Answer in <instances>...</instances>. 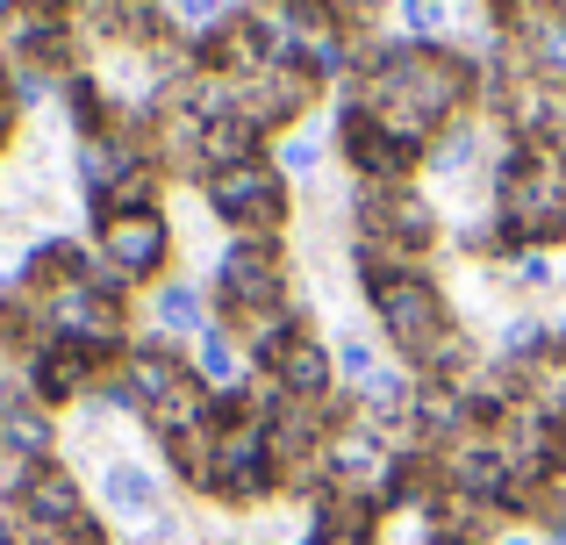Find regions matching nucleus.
<instances>
[{"label": "nucleus", "mask_w": 566, "mask_h": 545, "mask_svg": "<svg viewBox=\"0 0 566 545\" xmlns=\"http://www.w3.org/2000/svg\"><path fill=\"white\" fill-rule=\"evenodd\" d=\"M201 209L216 216L230 238H259V244H287L294 216H302V195H294V180L273 166V158H259V166H237V172H216V180L201 187Z\"/></svg>", "instance_id": "2"}, {"label": "nucleus", "mask_w": 566, "mask_h": 545, "mask_svg": "<svg viewBox=\"0 0 566 545\" xmlns=\"http://www.w3.org/2000/svg\"><path fill=\"white\" fill-rule=\"evenodd\" d=\"M0 545H22V524H14V510H0Z\"/></svg>", "instance_id": "11"}, {"label": "nucleus", "mask_w": 566, "mask_h": 545, "mask_svg": "<svg viewBox=\"0 0 566 545\" xmlns=\"http://www.w3.org/2000/svg\"><path fill=\"white\" fill-rule=\"evenodd\" d=\"M94 489H101V503H108V517H123L129 538H137L144 524L166 517V481H158L144 460H129V452H108V460H101Z\"/></svg>", "instance_id": "5"}, {"label": "nucleus", "mask_w": 566, "mask_h": 545, "mask_svg": "<svg viewBox=\"0 0 566 545\" xmlns=\"http://www.w3.org/2000/svg\"><path fill=\"white\" fill-rule=\"evenodd\" d=\"M144 323H151L158 337H172V345H193V337L216 323V308H208V287H193V280L172 273L144 294Z\"/></svg>", "instance_id": "7"}, {"label": "nucleus", "mask_w": 566, "mask_h": 545, "mask_svg": "<svg viewBox=\"0 0 566 545\" xmlns=\"http://www.w3.org/2000/svg\"><path fill=\"white\" fill-rule=\"evenodd\" d=\"M251 374L265 380V388H280L287 402H331L337 395V359H331V337L302 316H287L280 331H265L259 345H251Z\"/></svg>", "instance_id": "3"}, {"label": "nucleus", "mask_w": 566, "mask_h": 545, "mask_svg": "<svg viewBox=\"0 0 566 545\" xmlns=\"http://www.w3.org/2000/svg\"><path fill=\"white\" fill-rule=\"evenodd\" d=\"M323 101H331V86H323L316 72L302 65V57H294V65H265V72H251V80L237 86V108H244V115H251V123H259L273 144L316 123Z\"/></svg>", "instance_id": "4"}, {"label": "nucleus", "mask_w": 566, "mask_h": 545, "mask_svg": "<svg viewBox=\"0 0 566 545\" xmlns=\"http://www.w3.org/2000/svg\"><path fill=\"white\" fill-rule=\"evenodd\" d=\"M423 545H467V538H430V532H423Z\"/></svg>", "instance_id": "13"}, {"label": "nucleus", "mask_w": 566, "mask_h": 545, "mask_svg": "<svg viewBox=\"0 0 566 545\" xmlns=\"http://www.w3.org/2000/svg\"><path fill=\"white\" fill-rule=\"evenodd\" d=\"M187 359H193V374H201V388H208V395H230V388H244V380H251V352H244V337L222 331V323H208V331L193 337Z\"/></svg>", "instance_id": "8"}, {"label": "nucleus", "mask_w": 566, "mask_h": 545, "mask_svg": "<svg viewBox=\"0 0 566 545\" xmlns=\"http://www.w3.org/2000/svg\"><path fill=\"white\" fill-rule=\"evenodd\" d=\"M22 545H115V524L101 510H86V517L57 524V532H22Z\"/></svg>", "instance_id": "10"}, {"label": "nucleus", "mask_w": 566, "mask_h": 545, "mask_svg": "<svg viewBox=\"0 0 566 545\" xmlns=\"http://www.w3.org/2000/svg\"><path fill=\"white\" fill-rule=\"evenodd\" d=\"M94 223V259L123 280L129 294L137 287H158V280H172V252H180V230H172V209L166 201H129V209H101L86 216Z\"/></svg>", "instance_id": "1"}, {"label": "nucleus", "mask_w": 566, "mask_h": 545, "mask_svg": "<svg viewBox=\"0 0 566 545\" xmlns=\"http://www.w3.org/2000/svg\"><path fill=\"white\" fill-rule=\"evenodd\" d=\"M331 158H337V151H331V129H316V123H308V129H294V137H280V144H273V166L287 172L294 187H302V180H316V172L331 166Z\"/></svg>", "instance_id": "9"}, {"label": "nucleus", "mask_w": 566, "mask_h": 545, "mask_svg": "<svg viewBox=\"0 0 566 545\" xmlns=\"http://www.w3.org/2000/svg\"><path fill=\"white\" fill-rule=\"evenodd\" d=\"M495 545H545V538H538V532H516V524H510V532H502Z\"/></svg>", "instance_id": "12"}, {"label": "nucleus", "mask_w": 566, "mask_h": 545, "mask_svg": "<svg viewBox=\"0 0 566 545\" xmlns=\"http://www.w3.org/2000/svg\"><path fill=\"white\" fill-rule=\"evenodd\" d=\"M72 517H86V481L72 474L65 452H51V460L29 474L22 503H14V524H22V532H57V524H72Z\"/></svg>", "instance_id": "6"}]
</instances>
